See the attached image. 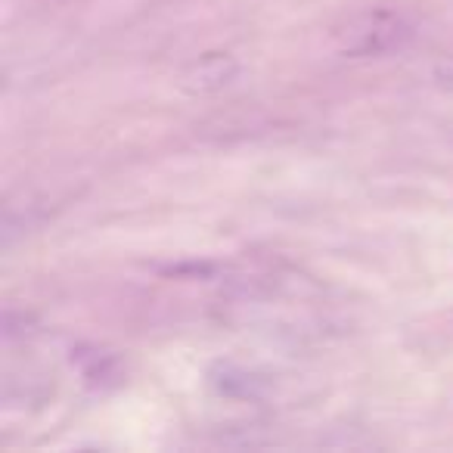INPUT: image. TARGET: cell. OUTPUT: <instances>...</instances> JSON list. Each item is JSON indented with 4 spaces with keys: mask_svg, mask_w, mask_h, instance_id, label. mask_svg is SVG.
<instances>
[{
    "mask_svg": "<svg viewBox=\"0 0 453 453\" xmlns=\"http://www.w3.org/2000/svg\"><path fill=\"white\" fill-rule=\"evenodd\" d=\"M236 59L230 53H208L199 57L189 72L183 75V88L196 90V94H208V90H220L236 78Z\"/></svg>",
    "mask_w": 453,
    "mask_h": 453,
    "instance_id": "7a4b0ae2",
    "label": "cell"
},
{
    "mask_svg": "<svg viewBox=\"0 0 453 453\" xmlns=\"http://www.w3.org/2000/svg\"><path fill=\"white\" fill-rule=\"evenodd\" d=\"M434 78H438L441 84H453V50L438 59V65H434Z\"/></svg>",
    "mask_w": 453,
    "mask_h": 453,
    "instance_id": "3957f363",
    "label": "cell"
},
{
    "mask_svg": "<svg viewBox=\"0 0 453 453\" xmlns=\"http://www.w3.org/2000/svg\"><path fill=\"white\" fill-rule=\"evenodd\" d=\"M410 35V26L397 13H364L354 22H348V28L342 32L339 50L348 57H376L391 47L403 44V38Z\"/></svg>",
    "mask_w": 453,
    "mask_h": 453,
    "instance_id": "6da1fadb",
    "label": "cell"
}]
</instances>
